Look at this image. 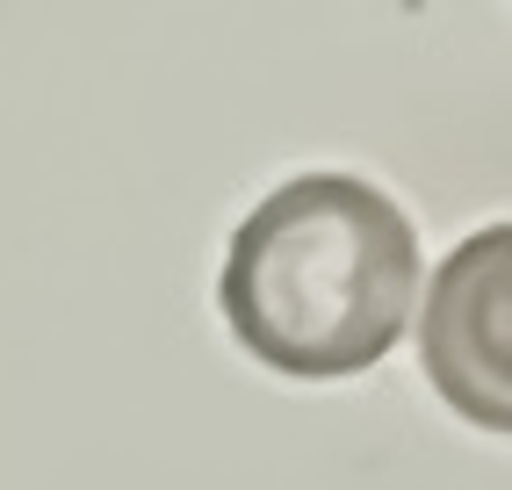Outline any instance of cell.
<instances>
[{
    "mask_svg": "<svg viewBox=\"0 0 512 490\" xmlns=\"http://www.w3.org/2000/svg\"><path fill=\"white\" fill-rule=\"evenodd\" d=\"M224 318L267 368L332 382L397 346L419 296V238L404 209L354 173H296L231 238Z\"/></svg>",
    "mask_w": 512,
    "mask_h": 490,
    "instance_id": "1",
    "label": "cell"
},
{
    "mask_svg": "<svg viewBox=\"0 0 512 490\" xmlns=\"http://www.w3.org/2000/svg\"><path fill=\"white\" fill-rule=\"evenodd\" d=\"M505 260H512V231H484L440 267L433 303H426V375L448 390V404L476 426L505 433L512 404H505Z\"/></svg>",
    "mask_w": 512,
    "mask_h": 490,
    "instance_id": "2",
    "label": "cell"
}]
</instances>
